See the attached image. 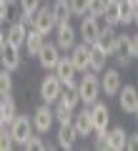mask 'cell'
<instances>
[{"label": "cell", "mask_w": 138, "mask_h": 151, "mask_svg": "<svg viewBox=\"0 0 138 151\" xmlns=\"http://www.w3.org/2000/svg\"><path fill=\"white\" fill-rule=\"evenodd\" d=\"M78 91H80V98H83L85 106H93V103L98 101V93L103 91L101 78H98V70H85L83 78L78 81Z\"/></svg>", "instance_id": "6da1fadb"}, {"label": "cell", "mask_w": 138, "mask_h": 151, "mask_svg": "<svg viewBox=\"0 0 138 151\" xmlns=\"http://www.w3.org/2000/svg\"><path fill=\"white\" fill-rule=\"evenodd\" d=\"M0 60H3V68L8 70L20 68V48L8 40V33H3V38H0Z\"/></svg>", "instance_id": "7a4b0ae2"}, {"label": "cell", "mask_w": 138, "mask_h": 151, "mask_svg": "<svg viewBox=\"0 0 138 151\" xmlns=\"http://www.w3.org/2000/svg\"><path fill=\"white\" fill-rule=\"evenodd\" d=\"M63 88H65V83L60 81L58 76H45L43 78V83H40V98H43V103H58V98H60V93H63Z\"/></svg>", "instance_id": "3957f363"}, {"label": "cell", "mask_w": 138, "mask_h": 151, "mask_svg": "<svg viewBox=\"0 0 138 151\" xmlns=\"http://www.w3.org/2000/svg\"><path fill=\"white\" fill-rule=\"evenodd\" d=\"M33 131H35L33 116H30V119H28V116H15V121L10 124V134H13V139H15L18 146H25L28 139L33 136Z\"/></svg>", "instance_id": "277c9868"}, {"label": "cell", "mask_w": 138, "mask_h": 151, "mask_svg": "<svg viewBox=\"0 0 138 151\" xmlns=\"http://www.w3.org/2000/svg\"><path fill=\"white\" fill-rule=\"evenodd\" d=\"M30 28H35V30L50 35V33L58 28V20H55L53 8H38V13L33 15V25H30Z\"/></svg>", "instance_id": "5b68a950"}, {"label": "cell", "mask_w": 138, "mask_h": 151, "mask_svg": "<svg viewBox=\"0 0 138 151\" xmlns=\"http://www.w3.org/2000/svg\"><path fill=\"white\" fill-rule=\"evenodd\" d=\"M53 121H55V111H50L48 103H43V106H38L35 111H33V124H35L38 134H48L50 126H53Z\"/></svg>", "instance_id": "8992f818"}, {"label": "cell", "mask_w": 138, "mask_h": 151, "mask_svg": "<svg viewBox=\"0 0 138 151\" xmlns=\"http://www.w3.org/2000/svg\"><path fill=\"white\" fill-rule=\"evenodd\" d=\"M90 53H93V45L90 43H75V48L70 50V58H73L75 68L80 70V73H85V70H90Z\"/></svg>", "instance_id": "52a82bcc"}, {"label": "cell", "mask_w": 138, "mask_h": 151, "mask_svg": "<svg viewBox=\"0 0 138 151\" xmlns=\"http://www.w3.org/2000/svg\"><path fill=\"white\" fill-rule=\"evenodd\" d=\"M75 38H78V33H75V28L70 23H60L55 28V43H58L60 50H73L75 48Z\"/></svg>", "instance_id": "ba28073f"}, {"label": "cell", "mask_w": 138, "mask_h": 151, "mask_svg": "<svg viewBox=\"0 0 138 151\" xmlns=\"http://www.w3.org/2000/svg\"><path fill=\"white\" fill-rule=\"evenodd\" d=\"M101 30H103V28L98 25V18L85 13V15H83V23H80V30H78L80 38H83L85 43L96 45V40H98V35H101Z\"/></svg>", "instance_id": "9c48e42d"}, {"label": "cell", "mask_w": 138, "mask_h": 151, "mask_svg": "<svg viewBox=\"0 0 138 151\" xmlns=\"http://www.w3.org/2000/svg\"><path fill=\"white\" fill-rule=\"evenodd\" d=\"M101 86H103V93H106V96H118V91L123 88L121 70L118 68H106L103 76H101Z\"/></svg>", "instance_id": "30bf717a"}, {"label": "cell", "mask_w": 138, "mask_h": 151, "mask_svg": "<svg viewBox=\"0 0 138 151\" xmlns=\"http://www.w3.org/2000/svg\"><path fill=\"white\" fill-rule=\"evenodd\" d=\"M75 73H80V70L75 68L73 58H70V55H63V58L58 60V65H55V76H58L65 86H73L75 83Z\"/></svg>", "instance_id": "8fae6325"}, {"label": "cell", "mask_w": 138, "mask_h": 151, "mask_svg": "<svg viewBox=\"0 0 138 151\" xmlns=\"http://www.w3.org/2000/svg\"><path fill=\"white\" fill-rule=\"evenodd\" d=\"M90 116H93V126H96V134H103L108 131V121H111V111H108L106 103L96 101L90 106Z\"/></svg>", "instance_id": "7c38bea8"}, {"label": "cell", "mask_w": 138, "mask_h": 151, "mask_svg": "<svg viewBox=\"0 0 138 151\" xmlns=\"http://www.w3.org/2000/svg\"><path fill=\"white\" fill-rule=\"evenodd\" d=\"M116 63L121 65V68H128V65L133 63V50H131V35H121L118 38V45H116Z\"/></svg>", "instance_id": "4fadbf2b"}, {"label": "cell", "mask_w": 138, "mask_h": 151, "mask_svg": "<svg viewBox=\"0 0 138 151\" xmlns=\"http://www.w3.org/2000/svg\"><path fill=\"white\" fill-rule=\"evenodd\" d=\"M60 58H63V55H60L58 43H45V48H43L40 55H38V60H40V65L45 70H55V65H58Z\"/></svg>", "instance_id": "5bb4252c"}, {"label": "cell", "mask_w": 138, "mask_h": 151, "mask_svg": "<svg viewBox=\"0 0 138 151\" xmlns=\"http://www.w3.org/2000/svg\"><path fill=\"white\" fill-rule=\"evenodd\" d=\"M118 106H121V111L133 113L138 106V88L136 86H123L118 91Z\"/></svg>", "instance_id": "9a60e30c"}, {"label": "cell", "mask_w": 138, "mask_h": 151, "mask_svg": "<svg viewBox=\"0 0 138 151\" xmlns=\"http://www.w3.org/2000/svg\"><path fill=\"white\" fill-rule=\"evenodd\" d=\"M75 131H78V136H93L96 134V126H93V116H90V108H83V111L75 113V121H73Z\"/></svg>", "instance_id": "2e32d148"}, {"label": "cell", "mask_w": 138, "mask_h": 151, "mask_svg": "<svg viewBox=\"0 0 138 151\" xmlns=\"http://www.w3.org/2000/svg\"><path fill=\"white\" fill-rule=\"evenodd\" d=\"M118 38H121V35L113 30V25H106V28L101 30V35H98L96 45H101L108 55H113V53H116V45H118Z\"/></svg>", "instance_id": "e0dca14e"}, {"label": "cell", "mask_w": 138, "mask_h": 151, "mask_svg": "<svg viewBox=\"0 0 138 151\" xmlns=\"http://www.w3.org/2000/svg\"><path fill=\"white\" fill-rule=\"evenodd\" d=\"M5 33H8V40H10L13 45H18V48H20V45L28 43V33H30V30H28V25H25L23 20H18V23H13V25L8 28Z\"/></svg>", "instance_id": "ac0fdd59"}, {"label": "cell", "mask_w": 138, "mask_h": 151, "mask_svg": "<svg viewBox=\"0 0 138 151\" xmlns=\"http://www.w3.org/2000/svg\"><path fill=\"white\" fill-rule=\"evenodd\" d=\"M75 139H78L75 126L73 124H60V129H58V146H60V149L70 151V149H73V144H75Z\"/></svg>", "instance_id": "d6986e66"}, {"label": "cell", "mask_w": 138, "mask_h": 151, "mask_svg": "<svg viewBox=\"0 0 138 151\" xmlns=\"http://www.w3.org/2000/svg\"><path fill=\"white\" fill-rule=\"evenodd\" d=\"M108 149L111 151H123L128 146V134L126 129H121V126H116V129H108Z\"/></svg>", "instance_id": "ffe728a7"}, {"label": "cell", "mask_w": 138, "mask_h": 151, "mask_svg": "<svg viewBox=\"0 0 138 151\" xmlns=\"http://www.w3.org/2000/svg\"><path fill=\"white\" fill-rule=\"evenodd\" d=\"M15 116H18V108H15L13 96H3V101H0V124L10 126L15 121Z\"/></svg>", "instance_id": "44dd1931"}, {"label": "cell", "mask_w": 138, "mask_h": 151, "mask_svg": "<svg viewBox=\"0 0 138 151\" xmlns=\"http://www.w3.org/2000/svg\"><path fill=\"white\" fill-rule=\"evenodd\" d=\"M43 48H45V33H40V30H35V28H30V33H28V43H25L28 55H40Z\"/></svg>", "instance_id": "7402d4cb"}, {"label": "cell", "mask_w": 138, "mask_h": 151, "mask_svg": "<svg viewBox=\"0 0 138 151\" xmlns=\"http://www.w3.org/2000/svg\"><path fill=\"white\" fill-rule=\"evenodd\" d=\"M80 101H83V98H80L78 83H73V86H65L63 93H60V98H58V103H63V106H68V108H75Z\"/></svg>", "instance_id": "603a6c76"}, {"label": "cell", "mask_w": 138, "mask_h": 151, "mask_svg": "<svg viewBox=\"0 0 138 151\" xmlns=\"http://www.w3.org/2000/svg\"><path fill=\"white\" fill-rule=\"evenodd\" d=\"M53 13H55L58 25H60V23H70V15H73L70 0H55V3H53Z\"/></svg>", "instance_id": "cb8c5ba5"}, {"label": "cell", "mask_w": 138, "mask_h": 151, "mask_svg": "<svg viewBox=\"0 0 138 151\" xmlns=\"http://www.w3.org/2000/svg\"><path fill=\"white\" fill-rule=\"evenodd\" d=\"M18 3H20V10H23L20 20L25 23V25H33V15H35L38 8H40V0H18Z\"/></svg>", "instance_id": "d4e9b609"}, {"label": "cell", "mask_w": 138, "mask_h": 151, "mask_svg": "<svg viewBox=\"0 0 138 151\" xmlns=\"http://www.w3.org/2000/svg\"><path fill=\"white\" fill-rule=\"evenodd\" d=\"M106 60H108V53L101 48V45H93V53H90V70L103 73V70H106Z\"/></svg>", "instance_id": "484cf974"}, {"label": "cell", "mask_w": 138, "mask_h": 151, "mask_svg": "<svg viewBox=\"0 0 138 151\" xmlns=\"http://www.w3.org/2000/svg\"><path fill=\"white\" fill-rule=\"evenodd\" d=\"M103 18H106V25H118L121 23V0H108Z\"/></svg>", "instance_id": "4316f807"}, {"label": "cell", "mask_w": 138, "mask_h": 151, "mask_svg": "<svg viewBox=\"0 0 138 151\" xmlns=\"http://www.w3.org/2000/svg\"><path fill=\"white\" fill-rule=\"evenodd\" d=\"M55 121H58V124H73V121H75L73 108H68V106H63V103H58V106H55Z\"/></svg>", "instance_id": "83f0119b"}, {"label": "cell", "mask_w": 138, "mask_h": 151, "mask_svg": "<svg viewBox=\"0 0 138 151\" xmlns=\"http://www.w3.org/2000/svg\"><path fill=\"white\" fill-rule=\"evenodd\" d=\"M133 20H136V5H131L128 0H121V23L128 25Z\"/></svg>", "instance_id": "f1b7e54d"}, {"label": "cell", "mask_w": 138, "mask_h": 151, "mask_svg": "<svg viewBox=\"0 0 138 151\" xmlns=\"http://www.w3.org/2000/svg\"><path fill=\"white\" fill-rule=\"evenodd\" d=\"M13 70L3 68V73H0V96H10L13 93Z\"/></svg>", "instance_id": "f546056e"}, {"label": "cell", "mask_w": 138, "mask_h": 151, "mask_svg": "<svg viewBox=\"0 0 138 151\" xmlns=\"http://www.w3.org/2000/svg\"><path fill=\"white\" fill-rule=\"evenodd\" d=\"M15 139H13V134H10V126H3L0 129V149L3 151H10V149H15Z\"/></svg>", "instance_id": "4dcf8cb0"}, {"label": "cell", "mask_w": 138, "mask_h": 151, "mask_svg": "<svg viewBox=\"0 0 138 151\" xmlns=\"http://www.w3.org/2000/svg\"><path fill=\"white\" fill-rule=\"evenodd\" d=\"M106 5H108V0H88V15L103 18V13H106Z\"/></svg>", "instance_id": "1f68e13d"}, {"label": "cell", "mask_w": 138, "mask_h": 151, "mask_svg": "<svg viewBox=\"0 0 138 151\" xmlns=\"http://www.w3.org/2000/svg\"><path fill=\"white\" fill-rule=\"evenodd\" d=\"M25 149H28V151H43V149H50V144H45V141H40V139H38L35 134H33L30 139H28Z\"/></svg>", "instance_id": "d6a6232c"}, {"label": "cell", "mask_w": 138, "mask_h": 151, "mask_svg": "<svg viewBox=\"0 0 138 151\" xmlns=\"http://www.w3.org/2000/svg\"><path fill=\"white\" fill-rule=\"evenodd\" d=\"M70 8H73V15H85L88 13V0H70Z\"/></svg>", "instance_id": "836d02e7"}, {"label": "cell", "mask_w": 138, "mask_h": 151, "mask_svg": "<svg viewBox=\"0 0 138 151\" xmlns=\"http://www.w3.org/2000/svg\"><path fill=\"white\" fill-rule=\"evenodd\" d=\"M10 5H13V3H5V0H0V20H3V23H5V20H10Z\"/></svg>", "instance_id": "e575fe53"}, {"label": "cell", "mask_w": 138, "mask_h": 151, "mask_svg": "<svg viewBox=\"0 0 138 151\" xmlns=\"http://www.w3.org/2000/svg\"><path fill=\"white\" fill-rule=\"evenodd\" d=\"M128 151H138V131H133V134H128Z\"/></svg>", "instance_id": "d590c367"}, {"label": "cell", "mask_w": 138, "mask_h": 151, "mask_svg": "<svg viewBox=\"0 0 138 151\" xmlns=\"http://www.w3.org/2000/svg\"><path fill=\"white\" fill-rule=\"evenodd\" d=\"M131 50H133V58H138V33L131 35Z\"/></svg>", "instance_id": "8d00e7d4"}, {"label": "cell", "mask_w": 138, "mask_h": 151, "mask_svg": "<svg viewBox=\"0 0 138 151\" xmlns=\"http://www.w3.org/2000/svg\"><path fill=\"white\" fill-rule=\"evenodd\" d=\"M133 23H136V25H138V5H136V20H133Z\"/></svg>", "instance_id": "74e56055"}, {"label": "cell", "mask_w": 138, "mask_h": 151, "mask_svg": "<svg viewBox=\"0 0 138 151\" xmlns=\"http://www.w3.org/2000/svg\"><path fill=\"white\" fill-rule=\"evenodd\" d=\"M133 116H136V121H138V106H136V111H133Z\"/></svg>", "instance_id": "f35d334b"}, {"label": "cell", "mask_w": 138, "mask_h": 151, "mask_svg": "<svg viewBox=\"0 0 138 151\" xmlns=\"http://www.w3.org/2000/svg\"><path fill=\"white\" fill-rule=\"evenodd\" d=\"M128 3H131V5H138V0H128Z\"/></svg>", "instance_id": "ab89813d"}, {"label": "cell", "mask_w": 138, "mask_h": 151, "mask_svg": "<svg viewBox=\"0 0 138 151\" xmlns=\"http://www.w3.org/2000/svg\"><path fill=\"white\" fill-rule=\"evenodd\" d=\"M5 3H15V0H5Z\"/></svg>", "instance_id": "60d3db41"}]
</instances>
